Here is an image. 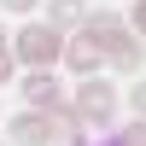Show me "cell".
I'll use <instances>...</instances> for the list:
<instances>
[{"mask_svg": "<svg viewBox=\"0 0 146 146\" xmlns=\"http://www.w3.org/2000/svg\"><path fill=\"white\" fill-rule=\"evenodd\" d=\"M23 53H29V58H53V35L29 29V35H23Z\"/></svg>", "mask_w": 146, "mask_h": 146, "instance_id": "obj_1", "label": "cell"}, {"mask_svg": "<svg viewBox=\"0 0 146 146\" xmlns=\"http://www.w3.org/2000/svg\"><path fill=\"white\" fill-rule=\"evenodd\" d=\"M12 6H29V0H12Z\"/></svg>", "mask_w": 146, "mask_h": 146, "instance_id": "obj_2", "label": "cell"}, {"mask_svg": "<svg viewBox=\"0 0 146 146\" xmlns=\"http://www.w3.org/2000/svg\"><path fill=\"white\" fill-rule=\"evenodd\" d=\"M0 70H6V53H0Z\"/></svg>", "mask_w": 146, "mask_h": 146, "instance_id": "obj_3", "label": "cell"}]
</instances>
